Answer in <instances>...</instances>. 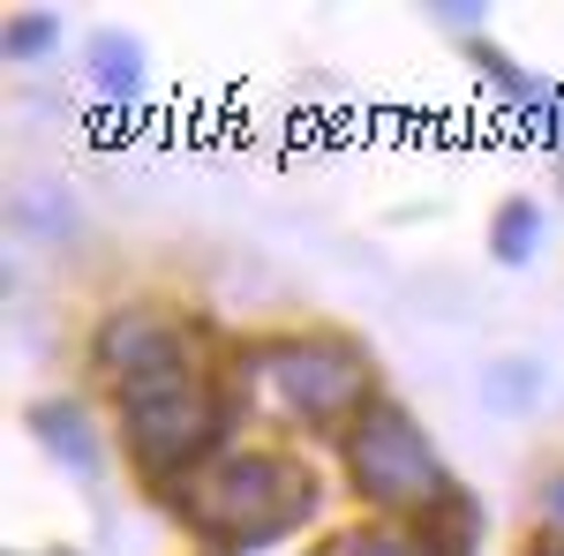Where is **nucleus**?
<instances>
[{"mask_svg": "<svg viewBox=\"0 0 564 556\" xmlns=\"http://www.w3.org/2000/svg\"><path fill=\"white\" fill-rule=\"evenodd\" d=\"M181 512L196 534H212L226 549H263L279 542L286 526H302L316 512V473L294 467L286 451H226L204 473H188L181 489Z\"/></svg>", "mask_w": 564, "mask_h": 556, "instance_id": "1", "label": "nucleus"}, {"mask_svg": "<svg viewBox=\"0 0 564 556\" xmlns=\"http://www.w3.org/2000/svg\"><path fill=\"white\" fill-rule=\"evenodd\" d=\"M347 473H354V489H361V504H377L391 519L436 512L452 497L444 459L430 451V436L414 428V414L391 406V399H369L347 422Z\"/></svg>", "mask_w": 564, "mask_h": 556, "instance_id": "2", "label": "nucleus"}, {"mask_svg": "<svg viewBox=\"0 0 564 556\" xmlns=\"http://www.w3.org/2000/svg\"><path fill=\"white\" fill-rule=\"evenodd\" d=\"M257 384L263 399L302 428H332V422H354L377 391H369V361L354 353L347 339H271L257 346Z\"/></svg>", "mask_w": 564, "mask_h": 556, "instance_id": "3", "label": "nucleus"}, {"mask_svg": "<svg viewBox=\"0 0 564 556\" xmlns=\"http://www.w3.org/2000/svg\"><path fill=\"white\" fill-rule=\"evenodd\" d=\"M121 422H129V451L151 481H181V473H204V451L226 428V406L204 377L166 391H143V399H121Z\"/></svg>", "mask_w": 564, "mask_h": 556, "instance_id": "4", "label": "nucleus"}, {"mask_svg": "<svg viewBox=\"0 0 564 556\" xmlns=\"http://www.w3.org/2000/svg\"><path fill=\"white\" fill-rule=\"evenodd\" d=\"M90 361H98V377L121 399H143V391H166V384L196 377V331H181L174 316L129 301V308H106V324L90 331Z\"/></svg>", "mask_w": 564, "mask_h": 556, "instance_id": "5", "label": "nucleus"}, {"mask_svg": "<svg viewBox=\"0 0 564 556\" xmlns=\"http://www.w3.org/2000/svg\"><path fill=\"white\" fill-rule=\"evenodd\" d=\"M90 76H98L106 98H135V84H143V45L121 39V31H98L90 39Z\"/></svg>", "mask_w": 564, "mask_h": 556, "instance_id": "6", "label": "nucleus"}, {"mask_svg": "<svg viewBox=\"0 0 564 556\" xmlns=\"http://www.w3.org/2000/svg\"><path fill=\"white\" fill-rule=\"evenodd\" d=\"M31 422H39V436L53 444V451H61V459H68V467H98V444H90V428H84V414H76V406L45 399Z\"/></svg>", "mask_w": 564, "mask_h": 556, "instance_id": "7", "label": "nucleus"}, {"mask_svg": "<svg viewBox=\"0 0 564 556\" xmlns=\"http://www.w3.org/2000/svg\"><path fill=\"white\" fill-rule=\"evenodd\" d=\"M534 241H542V211H534V204H505L497 226H489L497 263H527V257H534Z\"/></svg>", "mask_w": 564, "mask_h": 556, "instance_id": "8", "label": "nucleus"}, {"mask_svg": "<svg viewBox=\"0 0 564 556\" xmlns=\"http://www.w3.org/2000/svg\"><path fill=\"white\" fill-rule=\"evenodd\" d=\"M324 556H436L430 534H406V526H361L347 542H332Z\"/></svg>", "mask_w": 564, "mask_h": 556, "instance_id": "9", "label": "nucleus"}, {"mask_svg": "<svg viewBox=\"0 0 564 556\" xmlns=\"http://www.w3.org/2000/svg\"><path fill=\"white\" fill-rule=\"evenodd\" d=\"M53 39H61V23L31 8V15H15V23H8V61H39V53H53Z\"/></svg>", "mask_w": 564, "mask_h": 556, "instance_id": "10", "label": "nucleus"}, {"mask_svg": "<svg viewBox=\"0 0 564 556\" xmlns=\"http://www.w3.org/2000/svg\"><path fill=\"white\" fill-rule=\"evenodd\" d=\"M534 519H542V542H564V473H550V481H542Z\"/></svg>", "mask_w": 564, "mask_h": 556, "instance_id": "11", "label": "nucleus"}, {"mask_svg": "<svg viewBox=\"0 0 564 556\" xmlns=\"http://www.w3.org/2000/svg\"><path fill=\"white\" fill-rule=\"evenodd\" d=\"M527 384H534V377H527V361H505V377H497V399H527Z\"/></svg>", "mask_w": 564, "mask_h": 556, "instance_id": "12", "label": "nucleus"}, {"mask_svg": "<svg viewBox=\"0 0 564 556\" xmlns=\"http://www.w3.org/2000/svg\"><path fill=\"white\" fill-rule=\"evenodd\" d=\"M534 556H564V542H542V549H534Z\"/></svg>", "mask_w": 564, "mask_h": 556, "instance_id": "13", "label": "nucleus"}]
</instances>
